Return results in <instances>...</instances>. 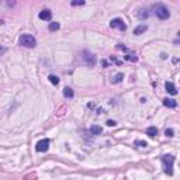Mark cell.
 <instances>
[{
	"mask_svg": "<svg viewBox=\"0 0 180 180\" xmlns=\"http://www.w3.org/2000/svg\"><path fill=\"white\" fill-rule=\"evenodd\" d=\"M152 10L155 11V16H156L158 18H160V20H167V18L170 17L169 9H167L165 4H162V3L154 4V6H152Z\"/></svg>",
	"mask_w": 180,
	"mask_h": 180,
	"instance_id": "cell-1",
	"label": "cell"
},
{
	"mask_svg": "<svg viewBox=\"0 0 180 180\" xmlns=\"http://www.w3.org/2000/svg\"><path fill=\"white\" fill-rule=\"evenodd\" d=\"M162 163H163L165 173L172 176L173 174V163H174V156L172 155H163L162 156Z\"/></svg>",
	"mask_w": 180,
	"mask_h": 180,
	"instance_id": "cell-2",
	"label": "cell"
},
{
	"mask_svg": "<svg viewBox=\"0 0 180 180\" xmlns=\"http://www.w3.org/2000/svg\"><path fill=\"white\" fill-rule=\"evenodd\" d=\"M18 44H20L21 47H25V48H34L37 45V40L33 35H30V34H24V35L20 37Z\"/></svg>",
	"mask_w": 180,
	"mask_h": 180,
	"instance_id": "cell-3",
	"label": "cell"
},
{
	"mask_svg": "<svg viewBox=\"0 0 180 180\" xmlns=\"http://www.w3.org/2000/svg\"><path fill=\"white\" fill-rule=\"evenodd\" d=\"M82 59H83L84 65H87V66L90 68H93L94 65H96V55L92 52H89V51H83L82 52Z\"/></svg>",
	"mask_w": 180,
	"mask_h": 180,
	"instance_id": "cell-4",
	"label": "cell"
},
{
	"mask_svg": "<svg viewBox=\"0 0 180 180\" xmlns=\"http://www.w3.org/2000/svg\"><path fill=\"white\" fill-rule=\"evenodd\" d=\"M110 27L111 28H118L120 31H125L127 30V24L124 23L121 18H113L110 21Z\"/></svg>",
	"mask_w": 180,
	"mask_h": 180,
	"instance_id": "cell-5",
	"label": "cell"
},
{
	"mask_svg": "<svg viewBox=\"0 0 180 180\" xmlns=\"http://www.w3.org/2000/svg\"><path fill=\"white\" fill-rule=\"evenodd\" d=\"M48 148H49V139H41L37 142V145H35V149L38 151V152H47Z\"/></svg>",
	"mask_w": 180,
	"mask_h": 180,
	"instance_id": "cell-6",
	"label": "cell"
},
{
	"mask_svg": "<svg viewBox=\"0 0 180 180\" xmlns=\"http://www.w3.org/2000/svg\"><path fill=\"white\" fill-rule=\"evenodd\" d=\"M38 17H40L41 20H44V21H49L51 18H52V13H51V10L45 9V10H41V11H40Z\"/></svg>",
	"mask_w": 180,
	"mask_h": 180,
	"instance_id": "cell-7",
	"label": "cell"
},
{
	"mask_svg": "<svg viewBox=\"0 0 180 180\" xmlns=\"http://www.w3.org/2000/svg\"><path fill=\"white\" fill-rule=\"evenodd\" d=\"M137 17L139 18V20H147L148 17H149V13H148V10L147 9H139V10L137 11Z\"/></svg>",
	"mask_w": 180,
	"mask_h": 180,
	"instance_id": "cell-8",
	"label": "cell"
},
{
	"mask_svg": "<svg viewBox=\"0 0 180 180\" xmlns=\"http://www.w3.org/2000/svg\"><path fill=\"white\" fill-rule=\"evenodd\" d=\"M165 87H166V92L167 93H170V94H177V90H176V87H174V84L172 83V82H166L165 83Z\"/></svg>",
	"mask_w": 180,
	"mask_h": 180,
	"instance_id": "cell-9",
	"label": "cell"
},
{
	"mask_svg": "<svg viewBox=\"0 0 180 180\" xmlns=\"http://www.w3.org/2000/svg\"><path fill=\"white\" fill-rule=\"evenodd\" d=\"M147 30H148V25H147V24H139V25H138L137 28L134 30V34H135V35H141V34L145 33Z\"/></svg>",
	"mask_w": 180,
	"mask_h": 180,
	"instance_id": "cell-10",
	"label": "cell"
},
{
	"mask_svg": "<svg viewBox=\"0 0 180 180\" xmlns=\"http://www.w3.org/2000/svg\"><path fill=\"white\" fill-rule=\"evenodd\" d=\"M163 104L166 107H169V108H174L177 106V101L173 100V99H163Z\"/></svg>",
	"mask_w": 180,
	"mask_h": 180,
	"instance_id": "cell-11",
	"label": "cell"
},
{
	"mask_svg": "<svg viewBox=\"0 0 180 180\" xmlns=\"http://www.w3.org/2000/svg\"><path fill=\"white\" fill-rule=\"evenodd\" d=\"M64 96L66 97V99H72V97L75 96L73 90L70 89V87H65V89H64Z\"/></svg>",
	"mask_w": 180,
	"mask_h": 180,
	"instance_id": "cell-12",
	"label": "cell"
},
{
	"mask_svg": "<svg viewBox=\"0 0 180 180\" xmlns=\"http://www.w3.org/2000/svg\"><path fill=\"white\" fill-rule=\"evenodd\" d=\"M101 127H99V125H92L90 127V132H92V135H99V134H101Z\"/></svg>",
	"mask_w": 180,
	"mask_h": 180,
	"instance_id": "cell-13",
	"label": "cell"
},
{
	"mask_svg": "<svg viewBox=\"0 0 180 180\" xmlns=\"http://www.w3.org/2000/svg\"><path fill=\"white\" fill-rule=\"evenodd\" d=\"M147 135H149V137H156V135H158V128L156 127L147 128Z\"/></svg>",
	"mask_w": 180,
	"mask_h": 180,
	"instance_id": "cell-14",
	"label": "cell"
},
{
	"mask_svg": "<svg viewBox=\"0 0 180 180\" xmlns=\"http://www.w3.org/2000/svg\"><path fill=\"white\" fill-rule=\"evenodd\" d=\"M123 77H124V75H123V73H117L115 76H114L111 80H113V83H120L121 80H123Z\"/></svg>",
	"mask_w": 180,
	"mask_h": 180,
	"instance_id": "cell-15",
	"label": "cell"
},
{
	"mask_svg": "<svg viewBox=\"0 0 180 180\" xmlns=\"http://www.w3.org/2000/svg\"><path fill=\"white\" fill-rule=\"evenodd\" d=\"M49 82L52 84H55V86L59 84V79H58V76H55V75H49Z\"/></svg>",
	"mask_w": 180,
	"mask_h": 180,
	"instance_id": "cell-16",
	"label": "cell"
},
{
	"mask_svg": "<svg viewBox=\"0 0 180 180\" xmlns=\"http://www.w3.org/2000/svg\"><path fill=\"white\" fill-rule=\"evenodd\" d=\"M59 23H49V31H57V30H59Z\"/></svg>",
	"mask_w": 180,
	"mask_h": 180,
	"instance_id": "cell-17",
	"label": "cell"
},
{
	"mask_svg": "<svg viewBox=\"0 0 180 180\" xmlns=\"http://www.w3.org/2000/svg\"><path fill=\"white\" fill-rule=\"evenodd\" d=\"M127 61H131V62H137L138 61V58H137V55H127V57H124Z\"/></svg>",
	"mask_w": 180,
	"mask_h": 180,
	"instance_id": "cell-18",
	"label": "cell"
},
{
	"mask_svg": "<svg viewBox=\"0 0 180 180\" xmlns=\"http://www.w3.org/2000/svg\"><path fill=\"white\" fill-rule=\"evenodd\" d=\"M165 134H166V137H173V130H172V128H167L166 131H165Z\"/></svg>",
	"mask_w": 180,
	"mask_h": 180,
	"instance_id": "cell-19",
	"label": "cell"
},
{
	"mask_svg": "<svg viewBox=\"0 0 180 180\" xmlns=\"http://www.w3.org/2000/svg\"><path fill=\"white\" fill-rule=\"evenodd\" d=\"M82 4H84L83 0H79V2H77V0H75V2H72V6H82Z\"/></svg>",
	"mask_w": 180,
	"mask_h": 180,
	"instance_id": "cell-20",
	"label": "cell"
},
{
	"mask_svg": "<svg viewBox=\"0 0 180 180\" xmlns=\"http://www.w3.org/2000/svg\"><path fill=\"white\" fill-rule=\"evenodd\" d=\"M135 145H141V147H148V143L145 141H135Z\"/></svg>",
	"mask_w": 180,
	"mask_h": 180,
	"instance_id": "cell-21",
	"label": "cell"
},
{
	"mask_svg": "<svg viewBox=\"0 0 180 180\" xmlns=\"http://www.w3.org/2000/svg\"><path fill=\"white\" fill-rule=\"evenodd\" d=\"M107 125H108V127H115L117 123H115V121H113V120H108V121H107Z\"/></svg>",
	"mask_w": 180,
	"mask_h": 180,
	"instance_id": "cell-22",
	"label": "cell"
}]
</instances>
